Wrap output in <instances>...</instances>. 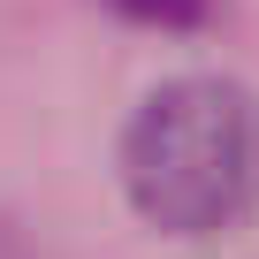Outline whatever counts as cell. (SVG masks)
Wrapping results in <instances>:
<instances>
[{
	"instance_id": "6da1fadb",
	"label": "cell",
	"mask_w": 259,
	"mask_h": 259,
	"mask_svg": "<svg viewBox=\"0 0 259 259\" xmlns=\"http://www.w3.org/2000/svg\"><path fill=\"white\" fill-rule=\"evenodd\" d=\"M122 183L153 229L213 236L259 206V99L229 76L160 84L122 138Z\"/></svg>"
},
{
	"instance_id": "7a4b0ae2",
	"label": "cell",
	"mask_w": 259,
	"mask_h": 259,
	"mask_svg": "<svg viewBox=\"0 0 259 259\" xmlns=\"http://www.w3.org/2000/svg\"><path fill=\"white\" fill-rule=\"evenodd\" d=\"M107 8H122L130 23H153V31H198L213 16V0H107Z\"/></svg>"
}]
</instances>
